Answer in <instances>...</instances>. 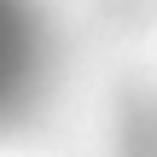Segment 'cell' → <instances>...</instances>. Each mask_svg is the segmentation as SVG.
Listing matches in <instances>:
<instances>
[{
  "instance_id": "6da1fadb",
  "label": "cell",
  "mask_w": 157,
  "mask_h": 157,
  "mask_svg": "<svg viewBox=\"0 0 157 157\" xmlns=\"http://www.w3.org/2000/svg\"><path fill=\"white\" fill-rule=\"evenodd\" d=\"M47 23L35 0H0V128L23 122L47 87Z\"/></svg>"
}]
</instances>
